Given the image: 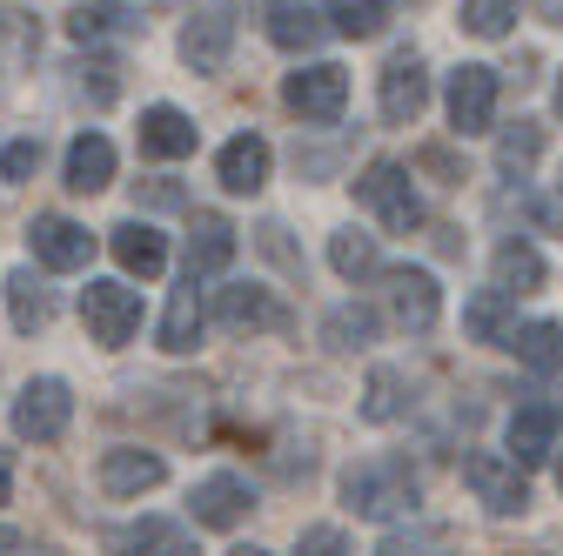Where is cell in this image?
Segmentation results:
<instances>
[{
    "label": "cell",
    "mask_w": 563,
    "mask_h": 556,
    "mask_svg": "<svg viewBox=\"0 0 563 556\" xmlns=\"http://www.w3.org/2000/svg\"><path fill=\"white\" fill-rule=\"evenodd\" d=\"M67 423H75V396H67L60 376H34V382L14 396V436H27V443H60Z\"/></svg>",
    "instance_id": "4"
},
{
    "label": "cell",
    "mask_w": 563,
    "mask_h": 556,
    "mask_svg": "<svg viewBox=\"0 0 563 556\" xmlns=\"http://www.w3.org/2000/svg\"><path fill=\"white\" fill-rule=\"evenodd\" d=\"M556 482H563V469H556Z\"/></svg>",
    "instance_id": "43"
},
{
    "label": "cell",
    "mask_w": 563,
    "mask_h": 556,
    "mask_svg": "<svg viewBox=\"0 0 563 556\" xmlns=\"http://www.w3.org/2000/svg\"><path fill=\"white\" fill-rule=\"evenodd\" d=\"M556 430H563V409H556V402L517 409V415H510V463H517V469L543 463V456L556 449Z\"/></svg>",
    "instance_id": "15"
},
{
    "label": "cell",
    "mask_w": 563,
    "mask_h": 556,
    "mask_svg": "<svg viewBox=\"0 0 563 556\" xmlns=\"http://www.w3.org/2000/svg\"><path fill=\"white\" fill-rule=\"evenodd\" d=\"M34 255L47 262V268H88V255H95V235L81 229V222H67V215H41L34 222Z\"/></svg>",
    "instance_id": "17"
},
{
    "label": "cell",
    "mask_w": 563,
    "mask_h": 556,
    "mask_svg": "<svg viewBox=\"0 0 563 556\" xmlns=\"http://www.w3.org/2000/svg\"><path fill=\"white\" fill-rule=\"evenodd\" d=\"M195 523L201 530H235L249 510H255V497H249V482L242 476H208V482H195Z\"/></svg>",
    "instance_id": "12"
},
{
    "label": "cell",
    "mask_w": 563,
    "mask_h": 556,
    "mask_svg": "<svg viewBox=\"0 0 563 556\" xmlns=\"http://www.w3.org/2000/svg\"><path fill=\"white\" fill-rule=\"evenodd\" d=\"M510 21H517V0H463V27L476 41H504Z\"/></svg>",
    "instance_id": "31"
},
{
    "label": "cell",
    "mask_w": 563,
    "mask_h": 556,
    "mask_svg": "<svg viewBox=\"0 0 563 556\" xmlns=\"http://www.w3.org/2000/svg\"><path fill=\"white\" fill-rule=\"evenodd\" d=\"M8 315H14V329L21 335H34V329H47V315H54V302H47V289L34 282L27 268H14L8 275Z\"/></svg>",
    "instance_id": "29"
},
{
    "label": "cell",
    "mask_w": 563,
    "mask_h": 556,
    "mask_svg": "<svg viewBox=\"0 0 563 556\" xmlns=\"http://www.w3.org/2000/svg\"><path fill=\"white\" fill-rule=\"evenodd\" d=\"M108 248H114V262H121L128 275H141V282H155V275L168 268V242H162V229H148V222H121V229L108 235Z\"/></svg>",
    "instance_id": "19"
},
{
    "label": "cell",
    "mask_w": 563,
    "mask_h": 556,
    "mask_svg": "<svg viewBox=\"0 0 563 556\" xmlns=\"http://www.w3.org/2000/svg\"><path fill=\"white\" fill-rule=\"evenodd\" d=\"M497 121V67H456L450 75V127L456 134H489Z\"/></svg>",
    "instance_id": "7"
},
{
    "label": "cell",
    "mask_w": 563,
    "mask_h": 556,
    "mask_svg": "<svg viewBox=\"0 0 563 556\" xmlns=\"http://www.w3.org/2000/svg\"><path fill=\"white\" fill-rule=\"evenodd\" d=\"M81 315H88V335L101 349H121V342L141 329V289L128 282H88L81 289Z\"/></svg>",
    "instance_id": "5"
},
{
    "label": "cell",
    "mask_w": 563,
    "mask_h": 556,
    "mask_svg": "<svg viewBox=\"0 0 563 556\" xmlns=\"http://www.w3.org/2000/svg\"><path fill=\"white\" fill-rule=\"evenodd\" d=\"M108 181H114V142L108 134H75V148H67V188L101 194Z\"/></svg>",
    "instance_id": "21"
},
{
    "label": "cell",
    "mask_w": 563,
    "mask_h": 556,
    "mask_svg": "<svg viewBox=\"0 0 563 556\" xmlns=\"http://www.w3.org/2000/svg\"><path fill=\"white\" fill-rule=\"evenodd\" d=\"M229 556H268V549H229Z\"/></svg>",
    "instance_id": "40"
},
{
    "label": "cell",
    "mask_w": 563,
    "mask_h": 556,
    "mask_svg": "<svg viewBox=\"0 0 563 556\" xmlns=\"http://www.w3.org/2000/svg\"><path fill=\"white\" fill-rule=\"evenodd\" d=\"M556 108H563V81H556Z\"/></svg>",
    "instance_id": "42"
},
{
    "label": "cell",
    "mask_w": 563,
    "mask_h": 556,
    "mask_svg": "<svg viewBox=\"0 0 563 556\" xmlns=\"http://www.w3.org/2000/svg\"><path fill=\"white\" fill-rule=\"evenodd\" d=\"M383 556H402V543H389V549H383Z\"/></svg>",
    "instance_id": "41"
},
{
    "label": "cell",
    "mask_w": 563,
    "mask_h": 556,
    "mask_svg": "<svg viewBox=\"0 0 563 556\" xmlns=\"http://www.w3.org/2000/svg\"><path fill=\"white\" fill-rule=\"evenodd\" d=\"M329 268H335V275H349V282H363V275H376V268H383V255H376V235H356V229L329 235Z\"/></svg>",
    "instance_id": "30"
},
{
    "label": "cell",
    "mask_w": 563,
    "mask_h": 556,
    "mask_svg": "<svg viewBox=\"0 0 563 556\" xmlns=\"http://www.w3.org/2000/svg\"><path fill=\"white\" fill-rule=\"evenodd\" d=\"M282 101H289L302 121H342V108H349V75L335 60H316V67H302V75H289L282 81Z\"/></svg>",
    "instance_id": "6"
},
{
    "label": "cell",
    "mask_w": 563,
    "mask_h": 556,
    "mask_svg": "<svg viewBox=\"0 0 563 556\" xmlns=\"http://www.w3.org/2000/svg\"><path fill=\"white\" fill-rule=\"evenodd\" d=\"M329 342L335 349H363V342H376V315L369 309H335L329 315Z\"/></svg>",
    "instance_id": "33"
},
{
    "label": "cell",
    "mask_w": 563,
    "mask_h": 556,
    "mask_svg": "<svg viewBox=\"0 0 563 556\" xmlns=\"http://www.w3.org/2000/svg\"><path fill=\"white\" fill-rule=\"evenodd\" d=\"M268 41H275V47H289V54H296V47L309 54V47L322 41V21L302 8V0H268Z\"/></svg>",
    "instance_id": "27"
},
{
    "label": "cell",
    "mask_w": 563,
    "mask_h": 556,
    "mask_svg": "<svg viewBox=\"0 0 563 556\" xmlns=\"http://www.w3.org/2000/svg\"><path fill=\"white\" fill-rule=\"evenodd\" d=\"M489 275H497V296H537L543 289V255L530 248V242H504L497 248V262H489Z\"/></svg>",
    "instance_id": "25"
},
{
    "label": "cell",
    "mask_w": 563,
    "mask_h": 556,
    "mask_svg": "<svg viewBox=\"0 0 563 556\" xmlns=\"http://www.w3.org/2000/svg\"><path fill=\"white\" fill-rule=\"evenodd\" d=\"M141 155H155V162L195 155V121L181 108H148V114H141Z\"/></svg>",
    "instance_id": "20"
},
{
    "label": "cell",
    "mask_w": 563,
    "mask_h": 556,
    "mask_svg": "<svg viewBox=\"0 0 563 556\" xmlns=\"http://www.w3.org/2000/svg\"><path fill=\"white\" fill-rule=\"evenodd\" d=\"M463 482H470V497L483 510H497V516H523L530 510V476L510 456H497V449H470L463 456Z\"/></svg>",
    "instance_id": "3"
},
{
    "label": "cell",
    "mask_w": 563,
    "mask_h": 556,
    "mask_svg": "<svg viewBox=\"0 0 563 556\" xmlns=\"http://www.w3.org/2000/svg\"><path fill=\"white\" fill-rule=\"evenodd\" d=\"M201 289H195V275H188V282L168 296V315H162V349L168 356H188L195 349V342H201Z\"/></svg>",
    "instance_id": "24"
},
{
    "label": "cell",
    "mask_w": 563,
    "mask_h": 556,
    "mask_svg": "<svg viewBox=\"0 0 563 556\" xmlns=\"http://www.w3.org/2000/svg\"><path fill=\"white\" fill-rule=\"evenodd\" d=\"M108 549H114V556H195L188 530H181V523H162V516H141V523L114 530Z\"/></svg>",
    "instance_id": "18"
},
{
    "label": "cell",
    "mask_w": 563,
    "mask_h": 556,
    "mask_svg": "<svg viewBox=\"0 0 563 556\" xmlns=\"http://www.w3.org/2000/svg\"><path fill=\"white\" fill-rule=\"evenodd\" d=\"M537 148H543V127H537V121H517V127L504 134V148H497V168H504V175H523V168L537 162Z\"/></svg>",
    "instance_id": "32"
},
{
    "label": "cell",
    "mask_w": 563,
    "mask_h": 556,
    "mask_svg": "<svg viewBox=\"0 0 563 556\" xmlns=\"http://www.w3.org/2000/svg\"><path fill=\"white\" fill-rule=\"evenodd\" d=\"M21 54H34V27H27L21 14L0 8V75H8V67H14Z\"/></svg>",
    "instance_id": "34"
},
{
    "label": "cell",
    "mask_w": 563,
    "mask_h": 556,
    "mask_svg": "<svg viewBox=\"0 0 563 556\" xmlns=\"http://www.w3.org/2000/svg\"><path fill=\"white\" fill-rule=\"evenodd\" d=\"M504 349H517V363H523L543 389L563 396V329H556V322H530V329H517Z\"/></svg>",
    "instance_id": "14"
},
{
    "label": "cell",
    "mask_w": 563,
    "mask_h": 556,
    "mask_svg": "<svg viewBox=\"0 0 563 556\" xmlns=\"http://www.w3.org/2000/svg\"><path fill=\"white\" fill-rule=\"evenodd\" d=\"M235 262V229L229 215H195V235H188V275L201 282V275H222Z\"/></svg>",
    "instance_id": "22"
},
{
    "label": "cell",
    "mask_w": 563,
    "mask_h": 556,
    "mask_svg": "<svg viewBox=\"0 0 563 556\" xmlns=\"http://www.w3.org/2000/svg\"><path fill=\"white\" fill-rule=\"evenodd\" d=\"M8 497H14V463L0 456V503H8Z\"/></svg>",
    "instance_id": "39"
},
{
    "label": "cell",
    "mask_w": 563,
    "mask_h": 556,
    "mask_svg": "<svg viewBox=\"0 0 563 556\" xmlns=\"http://www.w3.org/2000/svg\"><path fill=\"white\" fill-rule=\"evenodd\" d=\"M229 41H235V8L229 0H216V8H201L181 34V60L195 67V75H216V67L229 60Z\"/></svg>",
    "instance_id": "9"
},
{
    "label": "cell",
    "mask_w": 563,
    "mask_h": 556,
    "mask_svg": "<svg viewBox=\"0 0 563 556\" xmlns=\"http://www.w3.org/2000/svg\"><path fill=\"white\" fill-rule=\"evenodd\" d=\"M302 556H349V536L335 523H316V530H302Z\"/></svg>",
    "instance_id": "36"
},
{
    "label": "cell",
    "mask_w": 563,
    "mask_h": 556,
    "mask_svg": "<svg viewBox=\"0 0 563 556\" xmlns=\"http://www.w3.org/2000/svg\"><path fill=\"white\" fill-rule=\"evenodd\" d=\"M342 503L369 523H396V516L416 510V476L402 463H356L342 476Z\"/></svg>",
    "instance_id": "1"
},
{
    "label": "cell",
    "mask_w": 563,
    "mask_h": 556,
    "mask_svg": "<svg viewBox=\"0 0 563 556\" xmlns=\"http://www.w3.org/2000/svg\"><path fill=\"white\" fill-rule=\"evenodd\" d=\"M396 382H402L396 369H376V382H369V402H363V409H369V423H389V415H396Z\"/></svg>",
    "instance_id": "35"
},
{
    "label": "cell",
    "mask_w": 563,
    "mask_h": 556,
    "mask_svg": "<svg viewBox=\"0 0 563 556\" xmlns=\"http://www.w3.org/2000/svg\"><path fill=\"white\" fill-rule=\"evenodd\" d=\"M356 194H363V208H376V222H383L389 235H416V229H422V201H416L402 162H369V168L356 175Z\"/></svg>",
    "instance_id": "2"
},
{
    "label": "cell",
    "mask_w": 563,
    "mask_h": 556,
    "mask_svg": "<svg viewBox=\"0 0 563 556\" xmlns=\"http://www.w3.org/2000/svg\"><path fill=\"white\" fill-rule=\"evenodd\" d=\"M322 8H329V27L349 41H376L389 21V0H322Z\"/></svg>",
    "instance_id": "28"
},
{
    "label": "cell",
    "mask_w": 563,
    "mask_h": 556,
    "mask_svg": "<svg viewBox=\"0 0 563 556\" xmlns=\"http://www.w3.org/2000/svg\"><path fill=\"white\" fill-rule=\"evenodd\" d=\"M422 101H430V75H422V54H389V67H383V121H416L422 114Z\"/></svg>",
    "instance_id": "10"
},
{
    "label": "cell",
    "mask_w": 563,
    "mask_h": 556,
    "mask_svg": "<svg viewBox=\"0 0 563 556\" xmlns=\"http://www.w3.org/2000/svg\"><path fill=\"white\" fill-rule=\"evenodd\" d=\"M168 463L155 449H108L101 456V490L108 497H141V490H162Z\"/></svg>",
    "instance_id": "16"
},
{
    "label": "cell",
    "mask_w": 563,
    "mask_h": 556,
    "mask_svg": "<svg viewBox=\"0 0 563 556\" xmlns=\"http://www.w3.org/2000/svg\"><path fill=\"white\" fill-rule=\"evenodd\" d=\"M216 322L222 329H249V335H268V329H289V309H282V296L275 289H255V282H235V289H222L216 296Z\"/></svg>",
    "instance_id": "8"
},
{
    "label": "cell",
    "mask_w": 563,
    "mask_h": 556,
    "mask_svg": "<svg viewBox=\"0 0 563 556\" xmlns=\"http://www.w3.org/2000/svg\"><path fill=\"white\" fill-rule=\"evenodd\" d=\"M268 142H262V134H235V142L216 155V181L229 188V194H262L268 188Z\"/></svg>",
    "instance_id": "13"
},
{
    "label": "cell",
    "mask_w": 563,
    "mask_h": 556,
    "mask_svg": "<svg viewBox=\"0 0 563 556\" xmlns=\"http://www.w3.org/2000/svg\"><path fill=\"white\" fill-rule=\"evenodd\" d=\"M537 215H543V229H550V235H563V194H550Z\"/></svg>",
    "instance_id": "38"
},
{
    "label": "cell",
    "mask_w": 563,
    "mask_h": 556,
    "mask_svg": "<svg viewBox=\"0 0 563 556\" xmlns=\"http://www.w3.org/2000/svg\"><path fill=\"white\" fill-rule=\"evenodd\" d=\"M389 309H396V322L402 329H437V315H443V296H437V275L430 268H396L389 275Z\"/></svg>",
    "instance_id": "11"
},
{
    "label": "cell",
    "mask_w": 563,
    "mask_h": 556,
    "mask_svg": "<svg viewBox=\"0 0 563 556\" xmlns=\"http://www.w3.org/2000/svg\"><path fill=\"white\" fill-rule=\"evenodd\" d=\"M67 34H75L81 47H95V41H128V34H134V8H128V0H81V8L67 14Z\"/></svg>",
    "instance_id": "23"
},
{
    "label": "cell",
    "mask_w": 563,
    "mask_h": 556,
    "mask_svg": "<svg viewBox=\"0 0 563 556\" xmlns=\"http://www.w3.org/2000/svg\"><path fill=\"white\" fill-rule=\"evenodd\" d=\"M463 329H470L476 342H510V335H517V302L497 296V289H476V296L463 302Z\"/></svg>",
    "instance_id": "26"
},
{
    "label": "cell",
    "mask_w": 563,
    "mask_h": 556,
    "mask_svg": "<svg viewBox=\"0 0 563 556\" xmlns=\"http://www.w3.org/2000/svg\"><path fill=\"white\" fill-rule=\"evenodd\" d=\"M41 168V142H14L8 155H0V175H8V181H27Z\"/></svg>",
    "instance_id": "37"
}]
</instances>
